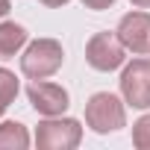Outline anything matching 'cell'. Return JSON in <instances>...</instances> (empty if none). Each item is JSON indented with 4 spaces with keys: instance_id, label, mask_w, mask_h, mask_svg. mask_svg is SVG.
I'll list each match as a JSON object with an SVG mask.
<instances>
[{
    "instance_id": "6da1fadb",
    "label": "cell",
    "mask_w": 150,
    "mask_h": 150,
    "mask_svg": "<svg viewBox=\"0 0 150 150\" xmlns=\"http://www.w3.org/2000/svg\"><path fill=\"white\" fill-rule=\"evenodd\" d=\"M62 59L65 53L56 38H35L21 56V71L30 80H47L62 68Z\"/></svg>"
},
{
    "instance_id": "7a4b0ae2",
    "label": "cell",
    "mask_w": 150,
    "mask_h": 150,
    "mask_svg": "<svg viewBox=\"0 0 150 150\" xmlns=\"http://www.w3.org/2000/svg\"><path fill=\"white\" fill-rule=\"evenodd\" d=\"M80 138H83L80 121L59 118V115L41 121L38 129H35V144H38V150H74V147L80 144Z\"/></svg>"
},
{
    "instance_id": "3957f363",
    "label": "cell",
    "mask_w": 150,
    "mask_h": 150,
    "mask_svg": "<svg viewBox=\"0 0 150 150\" xmlns=\"http://www.w3.org/2000/svg\"><path fill=\"white\" fill-rule=\"evenodd\" d=\"M86 124L94 132H115L127 124V112L124 103L109 94V91H97L88 103H86Z\"/></svg>"
},
{
    "instance_id": "277c9868",
    "label": "cell",
    "mask_w": 150,
    "mask_h": 150,
    "mask_svg": "<svg viewBox=\"0 0 150 150\" xmlns=\"http://www.w3.org/2000/svg\"><path fill=\"white\" fill-rule=\"evenodd\" d=\"M121 94L132 109H147L150 106V62L147 59H135L124 68Z\"/></svg>"
},
{
    "instance_id": "5b68a950",
    "label": "cell",
    "mask_w": 150,
    "mask_h": 150,
    "mask_svg": "<svg viewBox=\"0 0 150 150\" xmlns=\"http://www.w3.org/2000/svg\"><path fill=\"white\" fill-rule=\"evenodd\" d=\"M124 50L118 33H97L86 44V59L94 71H115L124 65Z\"/></svg>"
},
{
    "instance_id": "8992f818",
    "label": "cell",
    "mask_w": 150,
    "mask_h": 150,
    "mask_svg": "<svg viewBox=\"0 0 150 150\" xmlns=\"http://www.w3.org/2000/svg\"><path fill=\"white\" fill-rule=\"evenodd\" d=\"M27 94H30V103H33V109H35L38 115L53 118V115H62V112L68 109V91H65L62 86H56V83L33 80L30 88H27Z\"/></svg>"
},
{
    "instance_id": "52a82bcc",
    "label": "cell",
    "mask_w": 150,
    "mask_h": 150,
    "mask_svg": "<svg viewBox=\"0 0 150 150\" xmlns=\"http://www.w3.org/2000/svg\"><path fill=\"white\" fill-rule=\"evenodd\" d=\"M118 38L127 50L132 53H147L150 50V15L147 12H129L118 24Z\"/></svg>"
},
{
    "instance_id": "ba28073f",
    "label": "cell",
    "mask_w": 150,
    "mask_h": 150,
    "mask_svg": "<svg viewBox=\"0 0 150 150\" xmlns=\"http://www.w3.org/2000/svg\"><path fill=\"white\" fill-rule=\"evenodd\" d=\"M27 41V30L21 24H0V59H12Z\"/></svg>"
},
{
    "instance_id": "9c48e42d",
    "label": "cell",
    "mask_w": 150,
    "mask_h": 150,
    "mask_svg": "<svg viewBox=\"0 0 150 150\" xmlns=\"http://www.w3.org/2000/svg\"><path fill=\"white\" fill-rule=\"evenodd\" d=\"M24 147H30V135L24 124L18 121L0 124V150H24Z\"/></svg>"
},
{
    "instance_id": "30bf717a",
    "label": "cell",
    "mask_w": 150,
    "mask_h": 150,
    "mask_svg": "<svg viewBox=\"0 0 150 150\" xmlns=\"http://www.w3.org/2000/svg\"><path fill=\"white\" fill-rule=\"evenodd\" d=\"M15 94H18V80H15V74L6 71V68H0V115L9 109V103L15 100Z\"/></svg>"
},
{
    "instance_id": "8fae6325",
    "label": "cell",
    "mask_w": 150,
    "mask_h": 150,
    "mask_svg": "<svg viewBox=\"0 0 150 150\" xmlns=\"http://www.w3.org/2000/svg\"><path fill=\"white\" fill-rule=\"evenodd\" d=\"M132 144L138 150H150V115L138 118L135 127H132Z\"/></svg>"
},
{
    "instance_id": "7c38bea8",
    "label": "cell",
    "mask_w": 150,
    "mask_h": 150,
    "mask_svg": "<svg viewBox=\"0 0 150 150\" xmlns=\"http://www.w3.org/2000/svg\"><path fill=\"white\" fill-rule=\"evenodd\" d=\"M83 3H86L88 9H109L115 0H83Z\"/></svg>"
},
{
    "instance_id": "4fadbf2b",
    "label": "cell",
    "mask_w": 150,
    "mask_h": 150,
    "mask_svg": "<svg viewBox=\"0 0 150 150\" xmlns=\"http://www.w3.org/2000/svg\"><path fill=\"white\" fill-rule=\"evenodd\" d=\"M38 3H44V6H50V9H56V6H65L68 0H38Z\"/></svg>"
},
{
    "instance_id": "5bb4252c",
    "label": "cell",
    "mask_w": 150,
    "mask_h": 150,
    "mask_svg": "<svg viewBox=\"0 0 150 150\" xmlns=\"http://www.w3.org/2000/svg\"><path fill=\"white\" fill-rule=\"evenodd\" d=\"M9 3H12V0H0V18H3V15L9 12Z\"/></svg>"
},
{
    "instance_id": "9a60e30c",
    "label": "cell",
    "mask_w": 150,
    "mask_h": 150,
    "mask_svg": "<svg viewBox=\"0 0 150 150\" xmlns=\"http://www.w3.org/2000/svg\"><path fill=\"white\" fill-rule=\"evenodd\" d=\"M129 3H132V6H141V9H147V6H150V0H129Z\"/></svg>"
}]
</instances>
